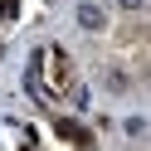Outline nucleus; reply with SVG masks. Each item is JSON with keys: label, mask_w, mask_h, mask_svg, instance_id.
Segmentation results:
<instances>
[{"label": "nucleus", "mask_w": 151, "mask_h": 151, "mask_svg": "<svg viewBox=\"0 0 151 151\" xmlns=\"http://www.w3.org/2000/svg\"><path fill=\"white\" fill-rule=\"evenodd\" d=\"M49 63H54V73H49V78L63 88V83H68V54H63V49H49Z\"/></svg>", "instance_id": "1"}, {"label": "nucleus", "mask_w": 151, "mask_h": 151, "mask_svg": "<svg viewBox=\"0 0 151 151\" xmlns=\"http://www.w3.org/2000/svg\"><path fill=\"white\" fill-rule=\"evenodd\" d=\"M137 5H141V0H122V10H137Z\"/></svg>", "instance_id": "3"}, {"label": "nucleus", "mask_w": 151, "mask_h": 151, "mask_svg": "<svg viewBox=\"0 0 151 151\" xmlns=\"http://www.w3.org/2000/svg\"><path fill=\"white\" fill-rule=\"evenodd\" d=\"M78 20L88 24V29H98V24H102V10H93V5H83V10H78Z\"/></svg>", "instance_id": "2"}]
</instances>
